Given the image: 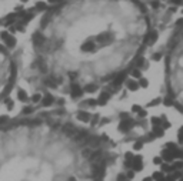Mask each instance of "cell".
Returning a JSON list of instances; mask_svg holds the SVG:
<instances>
[{"instance_id": "cell-4", "label": "cell", "mask_w": 183, "mask_h": 181, "mask_svg": "<svg viewBox=\"0 0 183 181\" xmlns=\"http://www.w3.org/2000/svg\"><path fill=\"white\" fill-rule=\"evenodd\" d=\"M14 78H16L14 58L4 47L0 46V104L13 88Z\"/></svg>"}, {"instance_id": "cell-2", "label": "cell", "mask_w": 183, "mask_h": 181, "mask_svg": "<svg viewBox=\"0 0 183 181\" xmlns=\"http://www.w3.org/2000/svg\"><path fill=\"white\" fill-rule=\"evenodd\" d=\"M110 160L99 134L60 117L0 124V181H106Z\"/></svg>"}, {"instance_id": "cell-3", "label": "cell", "mask_w": 183, "mask_h": 181, "mask_svg": "<svg viewBox=\"0 0 183 181\" xmlns=\"http://www.w3.org/2000/svg\"><path fill=\"white\" fill-rule=\"evenodd\" d=\"M164 83L170 103L183 114V24L167 49Z\"/></svg>"}, {"instance_id": "cell-1", "label": "cell", "mask_w": 183, "mask_h": 181, "mask_svg": "<svg viewBox=\"0 0 183 181\" xmlns=\"http://www.w3.org/2000/svg\"><path fill=\"white\" fill-rule=\"evenodd\" d=\"M150 32L142 0H63L42 17L33 34V64L55 90L92 91L136 64Z\"/></svg>"}]
</instances>
